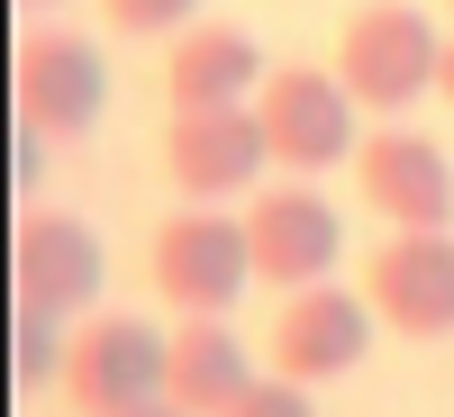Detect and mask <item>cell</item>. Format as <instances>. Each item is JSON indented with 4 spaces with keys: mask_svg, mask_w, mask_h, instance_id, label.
Masks as SVG:
<instances>
[{
    "mask_svg": "<svg viewBox=\"0 0 454 417\" xmlns=\"http://www.w3.org/2000/svg\"><path fill=\"white\" fill-rule=\"evenodd\" d=\"M372 354V299L346 290V282H309L282 299L273 336H263V363L282 372V382L318 390V382H346V372Z\"/></svg>",
    "mask_w": 454,
    "mask_h": 417,
    "instance_id": "cell-7",
    "label": "cell"
},
{
    "mask_svg": "<svg viewBox=\"0 0 454 417\" xmlns=\"http://www.w3.org/2000/svg\"><path fill=\"white\" fill-rule=\"evenodd\" d=\"M164 363H173V336H155L145 318L109 309L73 336V363H64V399L73 417H137V408H164Z\"/></svg>",
    "mask_w": 454,
    "mask_h": 417,
    "instance_id": "cell-4",
    "label": "cell"
},
{
    "mask_svg": "<svg viewBox=\"0 0 454 417\" xmlns=\"http://www.w3.org/2000/svg\"><path fill=\"white\" fill-rule=\"evenodd\" d=\"M246 245H254V282L309 290V282L336 273L346 227H336V209L309 191V181H282V191H254L246 200Z\"/></svg>",
    "mask_w": 454,
    "mask_h": 417,
    "instance_id": "cell-11",
    "label": "cell"
},
{
    "mask_svg": "<svg viewBox=\"0 0 454 417\" xmlns=\"http://www.w3.org/2000/svg\"><path fill=\"white\" fill-rule=\"evenodd\" d=\"M445 19H454V0H445Z\"/></svg>",
    "mask_w": 454,
    "mask_h": 417,
    "instance_id": "cell-20",
    "label": "cell"
},
{
    "mask_svg": "<svg viewBox=\"0 0 454 417\" xmlns=\"http://www.w3.org/2000/svg\"><path fill=\"white\" fill-rule=\"evenodd\" d=\"M10 290H19V309H91L100 299V236L73 209H19L10 227Z\"/></svg>",
    "mask_w": 454,
    "mask_h": 417,
    "instance_id": "cell-10",
    "label": "cell"
},
{
    "mask_svg": "<svg viewBox=\"0 0 454 417\" xmlns=\"http://www.w3.org/2000/svg\"><path fill=\"white\" fill-rule=\"evenodd\" d=\"M263 46L246 27H182L164 55V109H237L246 91H263Z\"/></svg>",
    "mask_w": 454,
    "mask_h": 417,
    "instance_id": "cell-12",
    "label": "cell"
},
{
    "mask_svg": "<svg viewBox=\"0 0 454 417\" xmlns=\"http://www.w3.org/2000/svg\"><path fill=\"white\" fill-rule=\"evenodd\" d=\"M137 417H182V408H173V399H164V408H137Z\"/></svg>",
    "mask_w": 454,
    "mask_h": 417,
    "instance_id": "cell-19",
    "label": "cell"
},
{
    "mask_svg": "<svg viewBox=\"0 0 454 417\" xmlns=\"http://www.w3.org/2000/svg\"><path fill=\"white\" fill-rule=\"evenodd\" d=\"M145 273L173 299L182 318H227L237 290L254 273V245H246V218L227 209H173L155 236H145Z\"/></svg>",
    "mask_w": 454,
    "mask_h": 417,
    "instance_id": "cell-2",
    "label": "cell"
},
{
    "mask_svg": "<svg viewBox=\"0 0 454 417\" xmlns=\"http://www.w3.org/2000/svg\"><path fill=\"white\" fill-rule=\"evenodd\" d=\"M227 417H318V408H309V390H300V382H282V372H254Z\"/></svg>",
    "mask_w": 454,
    "mask_h": 417,
    "instance_id": "cell-16",
    "label": "cell"
},
{
    "mask_svg": "<svg viewBox=\"0 0 454 417\" xmlns=\"http://www.w3.org/2000/svg\"><path fill=\"white\" fill-rule=\"evenodd\" d=\"M273 164L263 145V119L237 100V109H164V181L182 200H237L254 191V173Z\"/></svg>",
    "mask_w": 454,
    "mask_h": 417,
    "instance_id": "cell-8",
    "label": "cell"
},
{
    "mask_svg": "<svg viewBox=\"0 0 454 417\" xmlns=\"http://www.w3.org/2000/svg\"><path fill=\"white\" fill-rule=\"evenodd\" d=\"M254 119H263V145H273V164L291 173H327V164H355V91L336 82V64H273L254 91Z\"/></svg>",
    "mask_w": 454,
    "mask_h": 417,
    "instance_id": "cell-3",
    "label": "cell"
},
{
    "mask_svg": "<svg viewBox=\"0 0 454 417\" xmlns=\"http://www.w3.org/2000/svg\"><path fill=\"white\" fill-rule=\"evenodd\" d=\"M64 363H73V345L55 336V309H19L10 318V372H19V390L64 382Z\"/></svg>",
    "mask_w": 454,
    "mask_h": 417,
    "instance_id": "cell-14",
    "label": "cell"
},
{
    "mask_svg": "<svg viewBox=\"0 0 454 417\" xmlns=\"http://www.w3.org/2000/svg\"><path fill=\"white\" fill-rule=\"evenodd\" d=\"M200 0H100V27L109 36H173Z\"/></svg>",
    "mask_w": 454,
    "mask_h": 417,
    "instance_id": "cell-15",
    "label": "cell"
},
{
    "mask_svg": "<svg viewBox=\"0 0 454 417\" xmlns=\"http://www.w3.org/2000/svg\"><path fill=\"white\" fill-rule=\"evenodd\" d=\"M436 100L454 109V36H445V64H436Z\"/></svg>",
    "mask_w": 454,
    "mask_h": 417,
    "instance_id": "cell-18",
    "label": "cell"
},
{
    "mask_svg": "<svg viewBox=\"0 0 454 417\" xmlns=\"http://www.w3.org/2000/svg\"><path fill=\"white\" fill-rule=\"evenodd\" d=\"M10 100H19L27 136H82L109 109V64L73 27H27L19 55H10Z\"/></svg>",
    "mask_w": 454,
    "mask_h": 417,
    "instance_id": "cell-5",
    "label": "cell"
},
{
    "mask_svg": "<svg viewBox=\"0 0 454 417\" xmlns=\"http://www.w3.org/2000/svg\"><path fill=\"white\" fill-rule=\"evenodd\" d=\"M364 299L409 345L454 336V236H391L382 227V245L364 254Z\"/></svg>",
    "mask_w": 454,
    "mask_h": 417,
    "instance_id": "cell-9",
    "label": "cell"
},
{
    "mask_svg": "<svg viewBox=\"0 0 454 417\" xmlns=\"http://www.w3.org/2000/svg\"><path fill=\"white\" fill-rule=\"evenodd\" d=\"M246 382H254V372H246V345H237V336H227L218 318H182V327H173L164 399H173L182 417H227Z\"/></svg>",
    "mask_w": 454,
    "mask_h": 417,
    "instance_id": "cell-13",
    "label": "cell"
},
{
    "mask_svg": "<svg viewBox=\"0 0 454 417\" xmlns=\"http://www.w3.org/2000/svg\"><path fill=\"white\" fill-rule=\"evenodd\" d=\"M36 173H46V155L27 145V127H19V164H10V191H19V209H27V191H36Z\"/></svg>",
    "mask_w": 454,
    "mask_h": 417,
    "instance_id": "cell-17",
    "label": "cell"
},
{
    "mask_svg": "<svg viewBox=\"0 0 454 417\" xmlns=\"http://www.w3.org/2000/svg\"><path fill=\"white\" fill-rule=\"evenodd\" d=\"M436 64H445V36L419 0H364L336 36V82L355 91V109H382V119L436 91Z\"/></svg>",
    "mask_w": 454,
    "mask_h": 417,
    "instance_id": "cell-1",
    "label": "cell"
},
{
    "mask_svg": "<svg viewBox=\"0 0 454 417\" xmlns=\"http://www.w3.org/2000/svg\"><path fill=\"white\" fill-rule=\"evenodd\" d=\"M355 191L391 236H454V164L436 136L382 127L355 145Z\"/></svg>",
    "mask_w": 454,
    "mask_h": 417,
    "instance_id": "cell-6",
    "label": "cell"
}]
</instances>
